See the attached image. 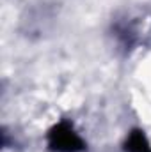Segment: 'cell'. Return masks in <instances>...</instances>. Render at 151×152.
I'll return each mask as SVG.
<instances>
[{"mask_svg": "<svg viewBox=\"0 0 151 152\" xmlns=\"http://www.w3.org/2000/svg\"><path fill=\"white\" fill-rule=\"evenodd\" d=\"M124 151L126 152H151V145L144 134V131L141 129H133L126 142H124Z\"/></svg>", "mask_w": 151, "mask_h": 152, "instance_id": "cell-2", "label": "cell"}, {"mask_svg": "<svg viewBox=\"0 0 151 152\" xmlns=\"http://www.w3.org/2000/svg\"><path fill=\"white\" fill-rule=\"evenodd\" d=\"M48 147L55 152H82L85 149V143L73 129V126L62 120L50 129Z\"/></svg>", "mask_w": 151, "mask_h": 152, "instance_id": "cell-1", "label": "cell"}]
</instances>
